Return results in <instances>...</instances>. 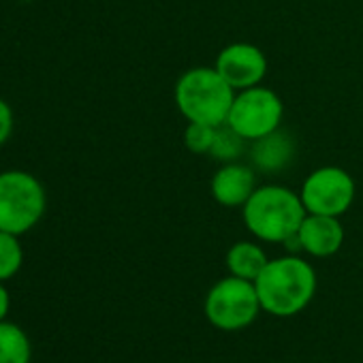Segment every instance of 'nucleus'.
<instances>
[{"instance_id": "nucleus-1", "label": "nucleus", "mask_w": 363, "mask_h": 363, "mask_svg": "<svg viewBox=\"0 0 363 363\" xmlns=\"http://www.w3.org/2000/svg\"><path fill=\"white\" fill-rule=\"evenodd\" d=\"M261 310L274 316H295L308 308L316 293V274L308 261L291 255L274 259L255 280Z\"/></svg>"}, {"instance_id": "nucleus-2", "label": "nucleus", "mask_w": 363, "mask_h": 363, "mask_svg": "<svg viewBox=\"0 0 363 363\" xmlns=\"http://www.w3.org/2000/svg\"><path fill=\"white\" fill-rule=\"evenodd\" d=\"M306 214L301 197L284 186L257 189L244 203V223L248 231L272 244H282L295 235Z\"/></svg>"}, {"instance_id": "nucleus-3", "label": "nucleus", "mask_w": 363, "mask_h": 363, "mask_svg": "<svg viewBox=\"0 0 363 363\" xmlns=\"http://www.w3.org/2000/svg\"><path fill=\"white\" fill-rule=\"evenodd\" d=\"M233 88L216 69H191L175 84V105L189 122L220 126L233 105Z\"/></svg>"}, {"instance_id": "nucleus-4", "label": "nucleus", "mask_w": 363, "mask_h": 363, "mask_svg": "<svg viewBox=\"0 0 363 363\" xmlns=\"http://www.w3.org/2000/svg\"><path fill=\"white\" fill-rule=\"evenodd\" d=\"M48 197L41 182L28 171L0 173V231L28 233L43 218Z\"/></svg>"}, {"instance_id": "nucleus-5", "label": "nucleus", "mask_w": 363, "mask_h": 363, "mask_svg": "<svg viewBox=\"0 0 363 363\" xmlns=\"http://www.w3.org/2000/svg\"><path fill=\"white\" fill-rule=\"evenodd\" d=\"M206 318L223 331H240L252 325L261 312L257 286L250 280L229 276L218 280L206 297Z\"/></svg>"}, {"instance_id": "nucleus-6", "label": "nucleus", "mask_w": 363, "mask_h": 363, "mask_svg": "<svg viewBox=\"0 0 363 363\" xmlns=\"http://www.w3.org/2000/svg\"><path fill=\"white\" fill-rule=\"evenodd\" d=\"M282 120V101L269 88L252 86L242 90L231 105L227 124L244 139H261L278 128Z\"/></svg>"}, {"instance_id": "nucleus-7", "label": "nucleus", "mask_w": 363, "mask_h": 363, "mask_svg": "<svg viewBox=\"0 0 363 363\" xmlns=\"http://www.w3.org/2000/svg\"><path fill=\"white\" fill-rule=\"evenodd\" d=\"M301 203L308 214L342 216L354 199V182L340 167H320L301 186Z\"/></svg>"}, {"instance_id": "nucleus-8", "label": "nucleus", "mask_w": 363, "mask_h": 363, "mask_svg": "<svg viewBox=\"0 0 363 363\" xmlns=\"http://www.w3.org/2000/svg\"><path fill=\"white\" fill-rule=\"evenodd\" d=\"M214 69L233 90H246L261 84L267 73V60L259 48L250 43H233L218 54Z\"/></svg>"}, {"instance_id": "nucleus-9", "label": "nucleus", "mask_w": 363, "mask_h": 363, "mask_svg": "<svg viewBox=\"0 0 363 363\" xmlns=\"http://www.w3.org/2000/svg\"><path fill=\"white\" fill-rule=\"evenodd\" d=\"M297 235L301 250L320 259L335 255L344 244V227L340 225L337 216L306 214Z\"/></svg>"}, {"instance_id": "nucleus-10", "label": "nucleus", "mask_w": 363, "mask_h": 363, "mask_svg": "<svg viewBox=\"0 0 363 363\" xmlns=\"http://www.w3.org/2000/svg\"><path fill=\"white\" fill-rule=\"evenodd\" d=\"M255 191V171L246 164L227 162L212 179V195L225 208H244Z\"/></svg>"}, {"instance_id": "nucleus-11", "label": "nucleus", "mask_w": 363, "mask_h": 363, "mask_svg": "<svg viewBox=\"0 0 363 363\" xmlns=\"http://www.w3.org/2000/svg\"><path fill=\"white\" fill-rule=\"evenodd\" d=\"M250 156H252V164L259 171L276 173L282 171L295 158V143L284 130L276 128L274 133L252 141Z\"/></svg>"}, {"instance_id": "nucleus-12", "label": "nucleus", "mask_w": 363, "mask_h": 363, "mask_svg": "<svg viewBox=\"0 0 363 363\" xmlns=\"http://www.w3.org/2000/svg\"><path fill=\"white\" fill-rule=\"evenodd\" d=\"M267 263L269 259L265 257L263 248L252 242H238L227 252V267L231 276H238L250 282H255L261 276Z\"/></svg>"}, {"instance_id": "nucleus-13", "label": "nucleus", "mask_w": 363, "mask_h": 363, "mask_svg": "<svg viewBox=\"0 0 363 363\" xmlns=\"http://www.w3.org/2000/svg\"><path fill=\"white\" fill-rule=\"evenodd\" d=\"M33 348L22 327L0 320V363H30Z\"/></svg>"}, {"instance_id": "nucleus-14", "label": "nucleus", "mask_w": 363, "mask_h": 363, "mask_svg": "<svg viewBox=\"0 0 363 363\" xmlns=\"http://www.w3.org/2000/svg\"><path fill=\"white\" fill-rule=\"evenodd\" d=\"M244 137L231 128L227 122L216 126V135H214V143H212V150L210 154L216 158V160H223V162H233L238 156H242L244 152Z\"/></svg>"}, {"instance_id": "nucleus-15", "label": "nucleus", "mask_w": 363, "mask_h": 363, "mask_svg": "<svg viewBox=\"0 0 363 363\" xmlns=\"http://www.w3.org/2000/svg\"><path fill=\"white\" fill-rule=\"evenodd\" d=\"M24 261V250L18 235L0 231V282L13 278Z\"/></svg>"}, {"instance_id": "nucleus-16", "label": "nucleus", "mask_w": 363, "mask_h": 363, "mask_svg": "<svg viewBox=\"0 0 363 363\" xmlns=\"http://www.w3.org/2000/svg\"><path fill=\"white\" fill-rule=\"evenodd\" d=\"M216 135V126L201 124V122H191L184 130V145L195 152V154H206L212 150Z\"/></svg>"}, {"instance_id": "nucleus-17", "label": "nucleus", "mask_w": 363, "mask_h": 363, "mask_svg": "<svg viewBox=\"0 0 363 363\" xmlns=\"http://www.w3.org/2000/svg\"><path fill=\"white\" fill-rule=\"evenodd\" d=\"M11 133H13V111L7 105V101L0 99V145L7 143Z\"/></svg>"}, {"instance_id": "nucleus-18", "label": "nucleus", "mask_w": 363, "mask_h": 363, "mask_svg": "<svg viewBox=\"0 0 363 363\" xmlns=\"http://www.w3.org/2000/svg\"><path fill=\"white\" fill-rule=\"evenodd\" d=\"M9 308H11V297H9V291L3 286L0 282V320H5L7 314H9Z\"/></svg>"}]
</instances>
